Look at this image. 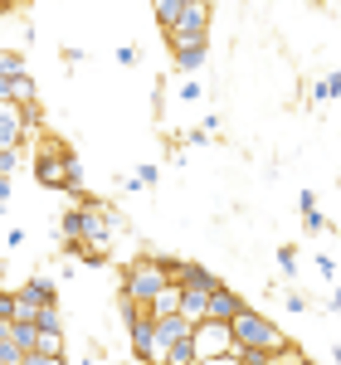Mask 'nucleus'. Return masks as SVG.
<instances>
[{
  "label": "nucleus",
  "instance_id": "obj_1",
  "mask_svg": "<svg viewBox=\"0 0 341 365\" xmlns=\"http://www.w3.org/2000/svg\"><path fill=\"white\" fill-rule=\"evenodd\" d=\"M229 336H234V346H244V351H263L268 361H283V356H292V346H287V336L263 317L258 307H244L229 317Z\"/></svg>",
  "mask_w": 341,
  "mask_h": 365
},
{
  "label": "nucleus",
  "instance_id": "obj_2",
  "mask_svg": "<svg viewBox=\"0 0 341 365\" xmlns=\"http://www.w3.org/2000/svg\"><path fill=\"white\" fill-rule=\"evenodd\" d=\"M175 263L180 258H166V253H151V258H132L127 268H122V287L117 292H127V297H137V302H151L166 282H175Z\"/></svg>",
  "mask_w": 341,
  "mask_h": 365
},
{
  "label": "nucleus",
  "instance_id": "obj_3",
  "mask_svg": "<svg viewBox=\"0 0 341 365\" xmlns=\"http://www.w3.org/2000/svg\"><path fill=\"white\" fill-rule=\"evenodd\" d=\"M166 44H195V39H210V0H185L175 25L161 29Z\"/></svg>",
  "mask_w": 341,
  "mask_h": 365
},
{
  "label": "nucleus",
  "instance_id": "obj_4",
  "mask_svg": "<svg viewBox=\"0 0 341 365\" xmlns=\"http://www.w3.org/2000/svg\"><path fill=\"white\" fill-rule=\"evenodd\" d=\"M190 341H195V361L200 365H220V356L229 351V322H220V317H200L195 331H190Z\"/></svg>",
  "mask_w": 341,
  "mask_h": 365
},
{
  "label": "nucleus",
  "instance_id": "obj_5",
  "mask_svg": "<svg viewBox=\"0 0 341 365\" xmlns=\"http://www.w3.org/2000/svg\"><path fill=\"white\" fill-rule=\"evenodd\" d=\"M190 331H195V322L185 312L156 317V361H166V351H175V346H190Z\"/></svg>",
  "mask_w": 341,
  "mask_h": 365
},
{
  "label": "nucleus",
  "instance_id": "obj_6",
  "mask_svg": "<svg viewBox=\"0 0 341 365\" xmlns=\"http://www.w3.org/2000/svg\"><path fill=\"white\" fill-rule=\"evenodd\" d=\"M58 151H63L58 137H44L39 151H34V180H39L44 190H63V161H58Z\"/></svg>",
  "mask_w": 341,
  "mask_h": 365
},
{
  "label": "nucleus",
  "instance_id": "obj_7",
  "mask_svg": "<svg viewBox=\"0 0 341 365\" xmlns=\"http://www.w3.org/2000/svg\"><path fill=\"white\" fill-rule=\"evenodd\" d=\"M15 302H20V317H29V322H34V312L44 307V302H58V282H54V278H44V273H34V278L20 282Z\"/></svg>",
  "mask_w": 341,
  "mask_h": 365
},
{
  "label": "nucleus",
  "instance_id": "obj_8",
  "mask_svg": "<svg viewBox=\"0 0 341 365\" xmlns=\"http://www.w3.org/2000/svg\"><path fill=\"white\" fill-rule=\"evenodd\" d=\"M127 336H132V361H156V317L142 307V317L127 327Z\"/></svg>",
  "mask_w": 341,
  "mask_h": 365
},
{
  "label": "nucleus",
  "instance_id": "obj_9",
  "mask_svg": "<svg viewBox=\"0 0 341 365\" xmlns=\"http://www.w3.org/2000/svg\"><path fill=\"white\" fill-rule=\"evenodd\" d=\"M210 58V39H195V44H170V63L175 73H200Z\"/></svg>",
  "mask_w": 341,
  "mask_h": 365
},
{
  "label": "nucleus",
  "instance_id": "obj_10",
  "mask_svg": "<svg viewBox=\"0 0 341 365\" xmlns=\"http://www.w3.org/2000/svg\"><path fill=\"white\" fill-rule=\"evenodd\" d=\"M239 307H244V297H239L234 287H225V282H215V287H210V302H205V317H220V322H229Z\"/></svg>",
  "mask_w": 341,
  "mask_h": 365
},
{
  "label": "nucleus",
  "instance_id": "obj_11",
  "mask_svg": "<svg viewBox=\"0 0 341 365\" xmlns=\"http://www.w3.org/2000/svg\"><path fill=\"white\" fill-rule=\"evenodd\" d=\"M0 146H20L25 151V117L15 103H0Z\"/></svg>",
  "mask_w": 341,
  "mask_h": 365
},
{
  "label": "nucleus",
  "instance_id": "obj_12",
  "mask_svg": "<svg viewBox=\"0 0 341 365\" xmlns=\"http://www.w3.org/2000/svg\"><path fill=\"white\" fill-rule=\"evenodd\" d=\"M58 239H63V253H73L83 244V205H73V210L58 215Z\"/></svg>",
  "mask_w": 341,
  "mask_h": 365
},
{
  "label": "nucleus",
  "instance_id": "obj_13",
  "mask_svg": "<svg viewBox=\"0 0 341 365\" xmlns=\"http://www.w3.org/2000/svg\"><path fill=\"white\" fill-rule=\"evenodd\" d=\"M58 161H63V190L83 200V161H78V151H73V146H63V151H58Z\"/></svg>",
  "mask_w": 341,
  "mask_h": 365
},
{
  "label": "nucleus",
  "instance_id": "obj_14",
  "mask_svg": "<svg viewBox=\"0 0 341 365\" xmlns=\"http://www.w3.org/2000/svg\"><path fill=\"white\" fill-rule=\"evenodd\" d=\"M175 282H180V287H205V292H210L220 278H215L205 263H175Z\"/></svg>",
  "mask_w": 341,
  "mask_h": 365
},
{
  "label": "nucleus",
  "instance_id": "obj_15",
  "mask_svg": "<svg viewBox=\"0 0 341 365\" xmlns=\"http://www.w3.org/2000/svg\"><path fill=\"white\" fill-rule=\"evenodd\" d=\"M205 302H210V292H205V287H180V312H185L190 322L205 317Z\"/></svg>",
  "mask_w": 341,
  "mask_h": 365
},
{
  "label": "nucleus",
  "instance_id": "obj_16",
  "mask_svg": "<svg viewBox=\"0 0 341 365\" xmlns=\"http://www.w3.org/2000/svg\"><path fill=\"white\" fill-rule=\"evenodd\" d=\"M156 175H161V166H156V161H146V166H137L127 180H122V190H151V185H156Z\"/></svg>",
  "mask_w": 341,
  "mask_h": 365
},
{
  "label": "nucleus",
  "instance_id": "obj_17",
  "mask_svg": "<svg viewBox=\"0 0 341 365\" xmlns=\"http://www.w3.org/2000/svg\"><path fill=\"white\" fill-rule=\"evenodd\" d=\"M34 327H39V331H63V312H58V302H44V307L34 312Z\"/></svg>",
  "mask_w": 341,
  "mask_h": 365
},
{
  "label": "nucleus",
  "instance_id": "obj_18",
  "mask_svg": "<svg viewBox=\"0 0 341 365\" xmlns=\"http://www.w3.org/2000/svg\"><path fill=\"white\" fill-rule=\"evenodd\" d=\"M29 98H39V88H34V78H29V73H20V78H10V103H29Z\"/></svg>",
  "mask_w": 341,
  "mask_h": 365
},
{
  "label": "nucleus",
  "instance_id": "obj_19",
  "mask_svg": "<svg viewBox=\"0 0 341 365\" xmlns=\"http://www.w3.org/2000/svg\"><path fill=\"white\" fill-rule=\"evenodd\" d=\"M337 93H341V68H337V73H327V78L312 88V103H332Z\"/></svg>",
  "mask_w": 341,
  "mask_h": 365
},
{
  "label": "nucleus",
  "instance_id": "obj_20",
  "mask_svg": "<svg viewBox=\"0 0 341 365\" xmlns=\"http://www.w3.org/2000/svg\"><path fill=\"white\" fill-rule=\"evenodd\" d=\"M180 5H185V0H151V10H156V25H161V29H166V25H175Z\"/></svg>",
  "mask_w": 341,
  "mask_h": 365
},
{
  "label": "nucleus",
  "instance_id": "obj_21",
  "mask_svg": "<svg viewBox=\"0 0 341 365\" xmlns=\"http://www.w3.org/2000/svg\"><path fill=\"white\" fill-rule=\"evenodd\" d=\"M0 73H5V78H20V73H29V68H25V54L5 49V54H0Z\"/></svg>",
  "mask_w": 341,
  "mask_h": 365
},
{
  "label": "nucleus",
  "instance_id": "obj_22",
  "mask_svg": "<svg viewBox=\"0 0 341 365\" xmlns=\"http://www.w3.org/2000/svg\"><path fill=\"white\" fill-rule=\"evenodd\" d=\"M20 117H25V132L29 127H44V108H39V98H29V103H15Z\"/></svg>",
  "mask_w": 341,
  "mask_h": 365
},
{
  "label": "nucleus",
  "instance_id": "obj_23",
  "mask_svg": "<svg viewBox=\"0 0 341 365\" xmlns=\"http://www.w3.org/2000/svg\"><path fill=\"white\" fill-rule=\"evenodd\" d=\"M302 229H307V234H327V229H332V220H327L322 210H302Z\"/></svg>",
  "mask_w": 341,
  "mask_h": 365
},
{
  "label": "nucleus",
  "instance_id": "obj_24",
  "mask_svg": "<svg viewBox=\"0 0 341 365\" xmlns=\"http://www.w3.org/2000/svg\"><path fill=\"white\" fill-rule=\"evenodd\" d=\"M278 273H283V278H292V273H297V249H292V244H283V249H278Z\"/></svg>",
  "mask_w": 341,
  "mask_h": 365
},
{
  "label": "nucleus",
  "instance_id": "obj_25",
  "mask_svg": "<svg viewBox=\"0 0 341 365\" xmlns=\"http://www.w3.org/2000/svg\"><path fill=\"white\" fill-rule=\"evenodd\" d=\"M317 273H322V278H327V282H337V263H332L327 253H317Z\"/></svg>",
  "mask_w": 341,
  "mask_h": 365
},
{
  "label": "nucleus",
  "instance_id": "obj_26",
  "mask_svg": "<svg viewBox=\"0 0 341 365\" xmlns=\"http://www.w3.org/2000/svg\"><path fill=\"white\" fill-rule=\"evenodd\" d=\"M137 58H142V49H137V44H122V49H117V63H127V68H132Z\"/></svg>",
  "mask_w": 341,
  "mask_h": 365
},
{
  "label": "nucleus",
  "instance_id": "obj_27",
  "mask_svg": "<svg viewBox=\"0 0 341 365\" xmlns=\"http://www.w3.org/2000/svg\"><path fill=\"white\" fill-rule=\"evenodd\" d=\"M195 98H200V83L185 73V83H180V103H195Z\"/></svg>",
  "mask_w": 341,
  "mask_h": 365
},
{
  "label": "nucleus",
  "instance_id": "obj_28",
  "mask_svg": "<svg viewBox=\"0 0 341 365\" xmlns=\"http://www.w3.org/2000/svg\"><path fill=\"white\" fill-rule=\"evenodd\" d=\"M283 307H287V312H307V297H302V292H287Z\"/></svg>",
  "mask_w": 341,
  "mask_h": 365
},
{
  "label": "nucleus",
  "instance_id": "obj_29",
  "mask_svg": "<svg viewBox=\"0 0 341 365\" xmlns=\"http://www.w3.org/2000/svg\"><path fill=\"white\" fill-rule=\"evenodd\" d=\"M185 141H190V146H210V132H205V127H195V132H185Z\"/></svg>",
  "mask_w": 341,
  "mask_h": 365
},
{
  "label": "nucleus",
  "instance_id": "obj_30",
  "mask_svg": "<svg viewBox=\"0 0 341 365\" xmlns=\"http://www.w3.org/2000/svg\"><path fill=\"white\" fill-rule=\"evenodd\" d=\"M297 210H317V195H312V190H297Z\"/></svg>",
  "mask_w": 341,
  "mask_h": 365
},
{
  "label": "nucleus",
  "instance_id": "obj_31",
  "mask_svg": "<svg viewBox=\"0 0 341 365\" xmlns=\"http://www.w3.org/2000/svg\"><path fill=\"white\" fill-rule=\"evenodd\" d=\"M5 200H10V170H0V210H5Z\"/></svg>",
  "mask_w": 341,
  "mask_h": 365
},
{
  "label": "nucleus",
  "instance_id": "obj_32",
  "mask_svg": "<svg viewBox=\"0 0 341 365\" xmlns=\"http://www.w3.org/2000/svg\"><path fill=\"white\" fill-rule=\"evenodd\" d=\"M0 103H10V78L0 73Z\"/></svg>",
  "mask_w": 341,
  "mask_h": 365
},
{
  "label": "nucleus",
  "instance_id": "obj_33",
  "mask_svg": "<svg viewBox=\"0 0 341 365\" xmlns=\"http://www.w3.org/2000/svg\"><path fill=\"white\" fill-rule=\"evenodd\" d=\"M327 307H332V312H341V282H337V297H332V302H327Z\"/></svg>",
  "mask_w": 341,
  "mask_h": 365
},
{
  "label": "nucleus",
  "instance_id": "obj_34",
  "mask_svg": "<svg viewBox=\"0 0 341 365\" xmlns=\"http://www.w3.org/2000/svg\"><path fill=\"white\" fill-rule=\"evenodd\" d=\"M15 5H20V0H0V15H5V10H15Z\"/></svg>",
  "mask_w": 341,
  "mask_h": 365
},
{
  "label": "nucleus",
  "instance_id": "obj_35",
  "mask_svg": "<svg viewBox=\"0 0 341 365\" xmlns=\"http://www.w3.org/2000/svg\"><path fill=\"white\" fill-rule=\"evenodd\" d=\"M0 278H5V263H0Z\"/></svg>",
  "mask_w": 341,
  "mask_h": 365
}]
</instances>
